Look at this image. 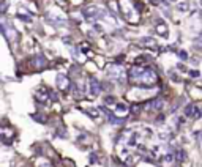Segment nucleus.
I'll return each instance as SVG.
<instances>
[{"label": "nucleus", "instance_id": "9d476101", "mask_svg": "<svg viewBox=\"0 0 202 167\" xmlns=\"http://www.w3.org/2000/svg\"><path fill=\"white\" fill-rule=\"evenodd\" d=\"M150 107H153V109H156V110H161L163 107H164V99H163V98L155 99V101L150 104Z\"/></svg>", "mask_w": 202, "mask_h": 167}, {"label": "nucleus", "instance_id": "423d86ee", "mask_svg": "<svg viewBox=\"0 0 202 167\" xmlns=\"http://www.w3.org/2000/svg\"><path fill=\"white\" fill-rule=\"evenodd\" d=\"M57 87H59V90H68V87H70V81H68V77H66L65 74H59L57 76Z\"/></svg>", "mask_w": 202, "mask_h": 167}, {"label": "nucleus", "instance_id": "f03ea898", "mask_svg": "<svg viewBox=\"0 0 202 167\" xmlns=\"http://www.w3.org/2000/svg\"><path fill=\"white\" fill-rule=\"evenodd\" d=\"M108 76L112 81L120 82V84H123L126 81V71H123V68L119 65H111L109 69H108Z\"/></svg>", "mask_w": 202, "mask_h": 167}, {"label": "nucleus", "instance_id": "39448f33", "mask_svg": "<svg viewBox=\"0 0 202 167\" xmlns=\"http://www.w3.org/2000/svg\"><path fill=\"white\" fill-rule=\"evenodd\" d=\"M88 87H90V95H92V96H98L100 92H101V84L95 79V77H90V84H88Z\"/></svg>", "mask_w": 202, "mask_h": 167}, {"label": "nucleus", "instance_id": "2eb2a0df", "mask_svg": "<svg viewBox=\"0 0 202 167\" xmlns=\"http://www.w3.org/2000/svg\"><path fill=\"white\" fill-rule=\"evenodd\" d=\"M178 10L185 11V10H186V3H178Z\"/></svg>", "mask_w": 202, "mask_h": 167}, {"label": "nucleus", "instance_id": "f3484780", "mask_svg": "<svg viewBox=\"0 0 202 167\" xmlns=\"http://www.w3.org/2000/svg\"><path fill=\"white\" fill-rule=\"evenodd\" d=\"M189 74H191L193 77H198V76H199V73H198V71H196V69H194V71H191V73H189Z\"/></svg>", "mask_w": 202, "mask_h": 167}, {"label": "nucleus", "instance_id": "4468645a", "mask_svg": "<svg viewBox=\"0 0 202 167\" xmlns=\"http://www.w3.org/2000/svg\"><path fill=\"white\" fill-rule=\"evenodd\" d=\"M163 161H164L166 164H171L172 163V154H166V156H163Z\"/></svg>", "mask_w": 202, "mask_h": 167}, {"label": "nucleus", "instance_id": "1a4fd4ad", "mask_svg": "<svg viewBox=\"0 0 202 167\" xmlns=\"http://www.w3.org/2000/svg\"><path fill=\"white\" fill-rule=\"evenodd\" d=\"M84 14L85 16H88V18H97V16H100L101 14V11H100V8L98 7H87L85 10H84Z\"/></svg>", "mask_w": 202, "mask_h": 167}, {"label": "nucleus", "instance_id": "20e7f679", "mask_svg": "<svg viewBox=\"0 0 202 167\" xmlns=\"http://www.w3.org/2000/svg\"><path fill=\"white\" fill-rule=\"evenodd\" d=\"M51 95H54V93L51 92L48 87L41 85V87H38V90H36V99H38L40 103H46L48 99L51 98Z\"/></svg>", "mask_w": 202, "mask_h": 167}, {"label": "nucleus", "instance_id": "7ed1b4c3", "mask_svg": "<svg viewBox=\"0 0 202 167\" xmlns=\"http://www.w3.org/2000/svg\"><path fill=\"white\" fill-rule=\"evenodd\" d=\"M13 139H14L13 128H10L7 123H3V126H2V142L3 143H11Z\"/></svg>", "mask_w": 202, "mask_h": 167}, {"label": "nucleus", "instance_id": "f8f14e48", "mask_svg": "<svg viewBox=\"0 0 202 167\" xmlns=\"http://www.w3.org/2000/svg\"><path fill=\"white\" fill-rule=\"evenodd\" d=\"M87 114H90V117H93V118H95V117L100 115V110H97L95 107H90V109H87Z\"/></svg>", "mask_w": 202, "mask_h": 167}, {"label": "nucleus", "instance_id": "f257e3e1", "mask_svg": "<svg viewBox=\"0 0 202 167\" xmlns=\"http://www.w3.org/2000/svg\"><path fill=\"white\" fill-rule=\"evenodd\" d=\"M128 76H130L131 82H134L136 85H141V87H152L158 82V76L150 68H133V69H130Z\"/></svg>", "mask_w": 202, "mask_h": 167}, {"label": "nucleus", "instance_id": "9b49d317", "mask_svg": "<svg viewBox=\"0 0 202 167\" xmlns=\"http://www.w3.org/2000/svg\"><path fill=\"white\" fill-rule=\"evenodd\" d=\"M141 44H149V46L153 47L156 43H155V40H152V38H142V40H141Z\"/></svg>", "mask_w": 202, "mask_h": 167}, {"label": "nucleus", "instance_id": "dca6fc26", "mask_svg": "<svg viewBox=\"0 0 202 167\" xmlns=\"http://www.w3.org/2000/svg\"><path fill=\"white\" fill-rule=\"evenodd\" d=\"M180 57H182L183 60H186V57H188V55H186V52H185V51H180Z\"/></svg>", "mask_w": 202, "mask_h": 167}, {"label": "nucleus", "instance_id": "ddd939ff", "mask_svg": "<svg viewBox=\"0 0 202 167\" xmlns=\"http://www.w3.org/2000/svg\"><path fill=\"white\" fill-rule=\"evenodd\" d=\"M104 103L106 104H115L117 101H115V98H112V96H106L104 98Z\"/></svg>", "mask_w": 202, "mask_h": 167}, {"label": "nucleus", "instance_id": "0eeeda50", "mask_svg": "<svg viewBox=\"0 0 202 167\" xmlns=\"http://www.w3.org/2000/svg\"><path fill=\"white\" fill-rule=\"evenodd\" d=\"M128 112H130V109H128V106H126V104H123V103H119V104L115 106V110H114V114H115L117 117H120V118H122V117H125Z\"/></svg>", "mask_w": 202, "mask_h": 167}, {"label": "nucleus", "instance_id": "6e6552de", "mask_svg": "<svg viewBox=\"0 0 202 167\" xmlns=\"http://www.w3.org/2000/svg\"><path fill=\"white\" fill-rule=\"evenodd\" d=\"M155 30H156V33H158V35H161V36H166V35H167V25H166L163 21H156Z\"/></svg>", "mask_w": 202, "mask_h": 167}]
</instances>
